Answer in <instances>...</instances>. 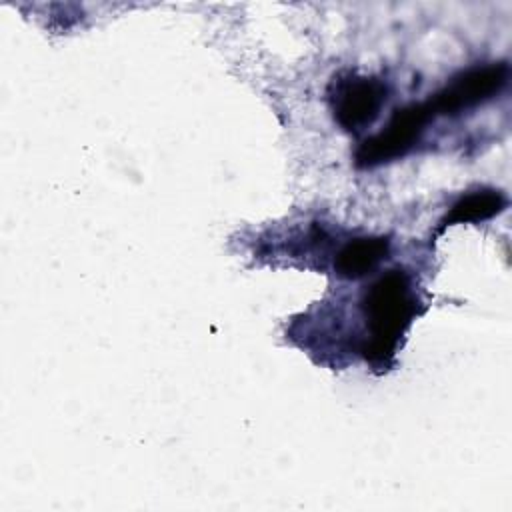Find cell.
Segmentation results:
<instances>
[{"mask_svg":"<svg viewBox=\"0 0 512 512\" xmlns=\"http://www.w3.org/2000/svg\"><path fill=\"white\" fill-rule=\"evenodd\" d=\"M412 274L402 268L386 270L360 298L364 334L358 352L374 368L386 370L394 362L400 340L416 316L424 312Z\"/></svg>","mask_w":512,"mask_h":512,"instance_id":"1","label":"cell"},{"mask_svg":"<svg viewBox=\"0 0 512 512\" xmlns=\"http://www.w3.org/2000/svg\"><path fill=\"white\" fill-rule=\"evenodd\" d=\"M508 78L510 66L506 62L474 64L456 72L438 92L420 104L430 124L440 116L454 118L494 100L508 86Z\"/></svg>","mask_w":512,"mask_h":512,"instance_id":"2","label":"cell"},{"mask_svg":"<svg viewBox=\"0 0 512 512\" xmlns=\"http://www.w3.org/2000/svg\"><path fill=\"white\" fill-rule=\"evenodd\" d=\"M388 96V80L352 70L334 74L328 84V104L334 120L352 134H360L376 122Z\"/></svg>","mask_w":512,"mask_h":512,"instance_id":"3","label":"cell"},{"mask_svg":"<svg viewBox=\"0 0 512 512\" xmlns=\"http://www.w3.org/2000/svg\"><path fill=\"white\" fill-rule=\"evenodd\" d=\"M392 242L386 236H356L336 248L332 268L336 276L358 280L374 274L390 256Z\"/></svg>","mask_w":512,"mask_h":512,"instance_id":"4","label":"cell"},{"mask_svg":"<svg viewBox=\"0 0 512 512\" xmlns=\"http://www.w3.org/2000/svg\"><path fill=\"white\" fill-rule=\"evenodd\" d=\"M506 206H508V196L502 190L478 188L474 192L460 196L458 202L452 204L450 212L440 222V230H444L446 226L456 224V222L488 220V218L500 214Z\"/></svg>","mask_w":512,"mask_h":512,"instance_id":"5","label":"cell"}]
</instances>
